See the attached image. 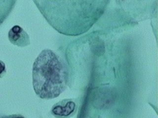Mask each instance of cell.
<instances>
[{"label":"cell","mask_w":158,"mask_h":118,"mask_svg":"<svg viewBox=\"0 0 158 118\" xmlns=\"http://www.w3.org/2000/svg\"><path fill=\"white\" fill-rule=\"evenodd\" d=\"M47 22L66 36H81L98 22L111 0H32Z\"/></svg>","instance_id":"1"},{"label":"cell","mask_w":158,"mask_h":118,"mask_svg":"<svg viewBox=\"0 0 158 118\" xmlns=\"http://www.w3.org/2000/svg\"><path fill=\"white\" fill-rule=\"evenodd\" d=\"M69 82L67 66L60 57L51 49L40 53L32 69V82L36 95L43 100L59 96Z\"/></svg>","instance_id":"2"},{"label":"cell","mask_w":158,"mask_h":118,"mask_svg":"<svg viewBox=\"0 0 158 118\" xmlns=\"http://www.w3.org/2000/svg\"><path fill=\"white\" fill-rule=\"evenodd\" d=\"M8 38L10 43L20 47H24L30 44L29 34L19 25H15L10 29Z\"/></svg>","instance_id":"3"},{"label":"cell","mask_w":158,"mask_h":118,"mask_svg":"<svg viewBox=\"0 0 158 118\" xmlns=\"http://www.w3.org/2000/svg\"><path fill=\"white\" fill-rule=\"evenodd\" d=\"M76 104L71 100H64L59 101L52 107L51 113L58 118L69 117L75 112Z\"/></svg>","instance_id":"4"},{"label":"cell","mask_w":158,"mask_h":118,"mask_svg":"<svg viewBox=\"0 0 158 118\" xmlns=\"http://www.w3.org/2000/svg\"><path fill=\"white\" fill-rule=\"evenodd\" d=\"M17 0H0V26L14 10Z\"/></svg>","instance_id":"5"},{"label":"cell","mask_w":158,"mask_h":118,"mask_svg":"<svg viewBox=\"0 0 158 118\" xmlns=\"http://www.w3.org/2000/svg\"><path fill=\"white\" fill-rule=\"evenodd\" d=\"M6 73V66L3 61L0 60V78L4 77Z\"/></svg>","instance_id":"6"}]
</instances>
